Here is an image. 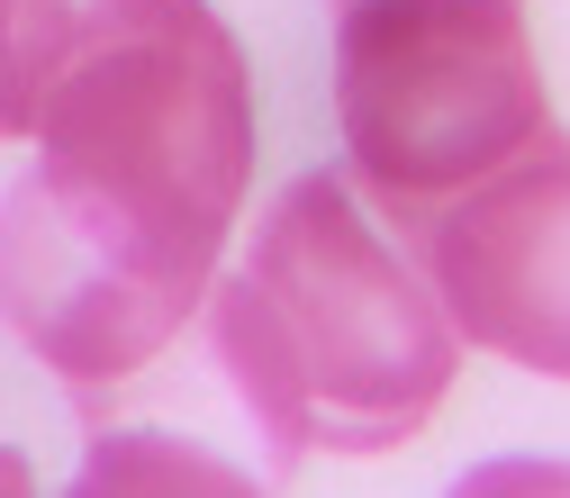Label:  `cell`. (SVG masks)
Instances as JSON below:
<instances>
[{
    "instance_id": "obj_4",
    "label": "cell",
    "mask_w": 570,
    "mask_h": 498,
    "mask_svg": "<svg viewBox=\"0 0 570 498\" xmlns=\"http://www.w3.org/2000/svg\"><path fill=\"white\" fill-rule=\"evenodd\" d=\"M416 263L462 344L570 381V136H534L416 227Z\"/></svg>"
},
{
    "instance_id": "obj_5",
    "label": "cell",
    "mask_w": 570,
    "mask_h": 498,
    "mask_svg": "<svg viewBox=\"0 0 570 498\" xmlns=\"http://www.w3.org/2000/svg\"><path fill=\"white\" fill-rule=\"evenodd\" d=\"M136 10V0H0V146H19L55 82Z\"/></svg>"
},
{
    "instance_id": "obj_6",
    "label": "cell",
    "mask_w": 570,
    "mask_h": 498,
    "mask_svg": "<svg viewBox=\"0 0 570 498\" xmlns=\"http://www.w3.org/2000/svg\"><path fill=\"white\" fill-rule=\"evenodd\" d=\"M10 480H19V489H28V462H0V489H10Z\"/></svg>"
},
{
    "instance_id": "obj_1",
    "label": "cell",
    "mask_w": 570,
    "mask_h": 498,
    "mask_svg": "<svg viewBox=\"0 0 570 498\" xmlns=\"http://www.w3.org/2000/svg\"><path fill=\"white\" fill-rule=\"evenodd\" d=\"M0 191V326L63 390H118L199 318L254 182V82L208 0L136 10L55 82Z\"/></svg>"
},
{
    "instance_id": "obj_2",
    "label": "cell",
    "mask_w": 570,
    "mask_h": 498,
    "mask_svg": "<svg viewBox=\"0 0 570 498\" xmlns=\"http://www.w3.org/2000/svg\"><path fill=\"white\" fill-rule=\"evenodd\" d=\"M199 309L218 372L272 445V480H291L308 453L416 445L462 372L435 281L381 236L353 173H299Z\"/></svg>"
},
{
    "instance_id": "obj_3",
    "label": "cell",
    "mask_w": 570,
    "mask_h": 498,
    "mask_svg": "<svg viewBox=\"0 0 570 498\" xmlns=\"http://www.w3.org/2000/svg\"><path fill=\"white\" fill-rule=\"evenodd\" d=\"M335 118L407 236L552 127L525 0H335Z\"/></svg>"
}]
</instances>
